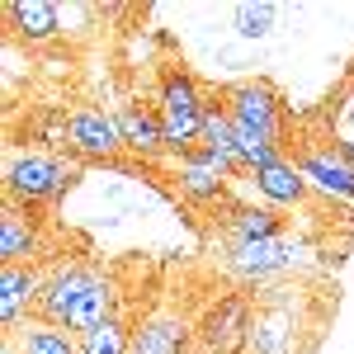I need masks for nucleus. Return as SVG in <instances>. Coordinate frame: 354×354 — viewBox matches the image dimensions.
I'll use <instances>...</instances> for the list:
<instances>
[{"mask_svg": "<svg viewBox=\"0 0 354 354\" xmlns=\"http://www.w3.org/2000/svg\"><path fill=\"white\" fill-rule=\"evenodd\" d=\"M5 354H81V335L28 317V322L5 330Z\"/></svg>", "mask_w": 354, "mask_h": 354, "instance_id": "8", "label": "nucleus"}, {"mask_svg": "<svg viewBox=\"0 0 354 354\" xmlns=\"http://www.w3.org/2000/svg\"><path fill=\"white\" fill-rule=\"evenodd\" d=\"M66 137L81 156H113L123 147V133H118V118L104 109H76L71 123H66Z\"/></svg>", "mask_w": 354, "mask_h": 354, "instance_id": "9", "label": "nucleus"}, {"mask_svg": "<svg viewBox=\"0 0 354 354\" xmlns=\"http://www.w3.org/2000/svg\"><path fill=\"white\" fill-rule=\"evenodd\" d=\"M113 118H118V133H123V147H128V151H137V156H161V151H165V123H161V113L128 104V109L113 113Z\"/></svg>", "mask_w": 354, "mask_h": 354, "instance_id": "11", "label": "nucleus"}, {"mask_svg": "<svg viewBox=\"0 0 354 354\" xmlns=\"http://www.w3.org/2000/svg\"><path fill=\"white\" fill-rule=\"evenodd\" d=\"M128 350H133V317H123V312L81 335V354H128Z\"/></svg>", "mask_w": 354, "mask_h": 354, "instance_id": "16", "label": "nucleus"}, {"mask_svg": "<svg viewBox=\"0 0 354 354\" xmlns=\"http://www.w3.org/2000/svg\"><path fill=\"white\" fill-rule=\"evenodd\" d=\"M255 189L265 194V198H270L274 208H279V203H283V208H288V203H302V198H307V189H312V185H307V180H302V170L293 161H288V156H283V161H274V165H265V170H260V175H255Z\"/></svg>", "mask_w": 354, "mask_h": 354, "instance_id": "12", "label": "nucleus"}, {"mask_svg": "<svg viewBox=\"0 0 354 354\" xmlns=\"http://www.w3.org/2000/svg\"><path fill=\"white\" fill-rule=\"evenodd\" d=\"M71 185V170L57 161V156H15L5 170V194L24 208H38Z\"/></svg>", "mask_w": 354, "mask_h": 354, "instance_id": "4", "label": "nucleus"}, {"mask_svg": "<svg viewBox=\"0 0 354 354\" xmlns=\"http://www.w3.org/2000/svg\"><path fill=\"white\" fill-rule=\"evenodd\" d=\"M43 283H48V270H38V265H5L0 270V322H5V330L38 312Z\"/></svg>", "mask_w": 354, "mask_h": 354, "instance_id": "7", "label": "nucleus"}, {"mask_svg": "<svg viewBox=\"0 0 354 354\" xmlns=\"http://www.w3.org/2000/svg\"><path fill=\"white\" fill-rule=\"evenodd\" d=\"M175 180H180V194H189V198H198V203H213V198H222V194H227V175H218V170L203 161L198 151L180 161Z\"/></svg>", "mask_w": 354, "mask_h": 354, "instance_id": "14", "label": "nucleus"}, {"mask_svg": "<svg viewBox=\"0 0 354 354\" xmlns=\"http://www.w3.org/2000/svg\"><path fill=\"white\" fill-rule=\"evenodd\" d=\"M274 5H236V33L241 38H265L274 28Z\"/></svg>", "mask_w": 354, "mask_h": 354, "instance_id": "17", "label": "nucleus"}, {"mask_svg": "<svg viewBox=\"0 0 354 354\" xmlns=\"http://www.w3.org/2000/svg\"><path fill=\"white\" fill-rule=\"evenodd\" d=\"M213 104H222V113L232 118L236 133H250V137H260V142H274V147L288 156V137H293V128H288V118H283V100L274 95L270 81L222 85Z\"/></svg>", "mask_w": 354, "mask_h": 354, "instance_id": "1", "label": "nucleus"}, {"mask_svg": "<svg viewBox=\"0 0 354 354\" xmlns=\"http://www.w3.org/2000/svg\"><path fill=\"white\" fill-rule=\"evenodd\" d=\"M156 113L165 123V147L185 161L203 147V118H208V100L198 95V81H194L185 66H170L161 76V95H156Z\"/></svg>", "mask_w": 354, "mask_h": 354, "instance_id": "2", "label": "nucleus"}, {"mask_svg": "<svg viewBox=\"0 0 354 354\" xmlns=\"http://www.w3.org/2000/svg\"><path fill=\"white\" fill-rule=\"evenodd\" d=\"M227 260L232 270L250 279V283H265L274 274H288L293 260H298V245L288 236H274V241H241V245H227Z\"/></svg>", "mask_w": 354, "mask_h": 354, "instance_id": "6", "label": "nucleus"}, {"mask_svg": "<svg viewBox=\"0 0 354 354\" xmlns=\"http://www.w3.org/2000/svg\"><path fill=\"white\" fill-rule=\"evenodd\" d=\"M335 142H354V95L335 109Z\"/></svg>", "mask_w": 354, "mask_h": 354, "instance_id": "18", "label": "nucleus"}, {"mask_svg": "<svg viewBox=\"0 0 354 354\" xmlns=\"http://www.w3.org/2000/svg\"><path fill=\"white\" fill-rule=\"evenodd\" d=\"M5 15L15 19L19 38H28V43H48L62 28V10L48 0H15V5H5Z\"/></svg>", "mask_w": 354, "mask_h": 354, "instance_id": "13", "label": "nucleus"}, {"mask_svg": "<svg viewBox=\"0 0 354 354\" xmlns=\"http://www.w3.org/2000/svg\"><path fill=\"white\" fill-rule=\"evenodd\" d=\"M283 236V218L274 208H236V218H227V241H274Z\"/></svg>", "mask_w": 354, "mask_h": 354, "instance_id": "15", "label": "nucleus"}, {"mask_svg": "<svg viewBox=\"0 0 354 354\" xmlns=\"http://www.w3.org/2000/svg\"><path fill=\"white\" fill-rule=\"evenodd\" d=\"M0 265H38V232L28 222V208L15 198L0 218Z\"/></svg>", "mask_w": 354, "mask_h": 354, "instance_id": "10", "label": "nucleus"}, {"mask_svg": "<svg viewBox=\"0 0 354 354\" xmlns=\"http://www.w3.org/2000/svg\"><path fill=\"white\" fill-rule=\"evenodd\" d=\"M198 335L194 322L175 307H151L133 317V350L128 354H189V340Z\"/></svg>", "mask_w": 354, "mask_h": 354, "instance_id": "5", "label": "nucleus"}, {"mask_svg": "<svg viewBox=\"0 0 354 354\" xmlns=\"http://www.w3.org/2000/svg\"><path fill=\"white\" fill-rule=\"evenodd\" d=\"M288 161L302 170V180L326 198H350L354 203V165L345 161V151L335 147V137L326 142H288Z\"/></svg>", "mask_w": 354, "mask_h": 354, "instance_id": "3", "label": "nucleus"}]
</instances>
